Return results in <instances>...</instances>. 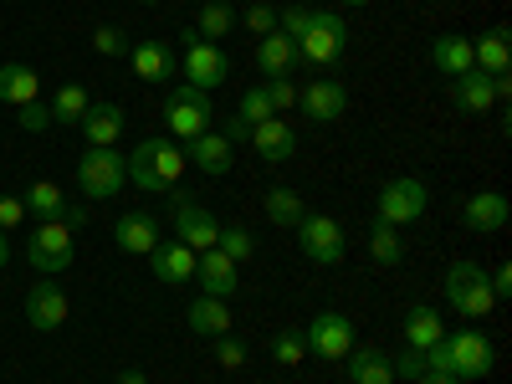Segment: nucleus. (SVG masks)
I'll return each instance as SVG.
<instances>
[{
    "instance_id": "obj_3",
    "label": "nucleus",
    "mask_w": 512,
    "mask_h": 384,
    "mask_svg": "<svg viewBox=\"0 0 512 384\" xmlns=\"http://www.w3.org/2000/svg\"><path fill=\"white\" fill-rule=\"evenodd\" d=\"M292 41H297V62L333 67L338 57L349 52V21L338 16V11H308L303 31H297Z\"/></svg>"
},
{
    "instance_id": "obj_1",
    "label": "nucleus",
    "mask_w": 512,
    "mask_h": 384,
    "mask_svg": "<svg viewBox=\"0 0 512 384\" xmlns=\"http://www.w3.org/2000/svg\"><path fill=\"white\" fill-rule=\"evenodd\" d=\"M123 169L144 195H175L180 175H185V149L175 139H144L134 154H123Z\"/></svg>"
},
{
    "instance_id": "obj_36",
    "label": "nucleus",
    "mask_w": 512,
    "mask_h": 384,
    "mask_svg": "<svg viewBox=\"0 0 512 384\" xmlns=\"http://www.w3.org/2000/svg\"><path fill=\"white\" fill-rule=\"evenodd\" d=\"M272 359L282 364V369H297L308 359V344H303V328H277L272 333Z\"/></svg>"
},
{
    "instance_id": "obj_37",
    "label": "nucleus",
    "mask_w": 512,
    "mask_h": 384,
    "mask_svg": "<svg viewBox=\"0 0 512 384\" xmlns=\"http://www.w3.org/2000/svg\"><path fill=\"white\" fill-rule=\"evenodd\" d=\"M216 251H226L231 262L241 267L246 256H256V236H251L246 226H236V221H231V226H221V236H216Z\"/></svg>"
},
{
    "instance_id": "obj_16",
    "label": "nucleus",
    "mask_w": 512,
    "mask_h": 384,
    "mask_svg": "<svg viewBox=\"0 0 512 384\" xmlns=\"http://www.w3.org/2000/svg\"><path fill=\"white\" fill-rule=\"evenodd\" d=\"M507 216H512V205H507V195H502V190L466 195V205H461V221H466V231H477V236L502 231V226H507Z\"/></svg>"
},
{
    "instance_id": "obj_44",
    "label": "nucleus",
    "mask_w": 512,
    "mask_h": 384,
    "mask_svg": "<svg viewBox=\"0 0 512 384\" xmlns=\"http://www.w3.org/2000/svg\"><path fill=\"white\" fill-rule=\"evenodd\" d=\"M21 221H26V205H21V195H0V231L11 236Z\"/></svg>"
},
{
    "instance_id": "obj_6",
    "label": "nucleus",
    "mask_w": 512,
    "mask_h": 384,
    "mask_svg": "<svg viewBox=\"0 0 512 384\" xmlns=\"http://www.w3.org/2000/svg\"><path fill=\"white\" fill-rule=\"evenodd\" d=\"M292 231H297V246H303L308 262H318V267H338V262H344V251H349L344 226H338L333 216H323V210H318V216L308 210V216L297 221Z\"/></svg>"
},
{
    "instance_id": "obj_9",
    "label": "nucleus",
    "mask_w": 512,
    "mask_h": 384,
    "mask_svg": "<svg viewBox=\"0 0 512 384\" xmlns=\"http://www.w3.org/2000/svg\"><path fill=\"white\" fill-rule=\"evenodd\" d=\"M26 256L41 277H62L72 267V226L67 221H41L26 241Z\"/></svg>"
},
{
    "instance_id": "obj_5",
    "label": "nucleus",
    "mask_w": 512,
    "mask_h": 384,
    "mask_svg": "<svg viewBox=\"0 0 512 384\" xmlns=\"http://www.w3.org/2000/svg\"><path fill=\"white\" fill-rule=\"evenodd\" d=\"M210 123H216V108H210V93H200V88H175L164 98V128L175 139H195V134H210Z\"/></svg>"
},
{
    "instance_id": "obj_35",
    "label": "nucleus",
    "mask_w": 512,
    "mask_h": 384,
    "mask_svg": "<svg viewBox=\"0 0 512 384\" xmlns=\"http://www.w3.org/2000/svg\"><path fill=\"white\" fill-rule=\"evenodd\" d=\"M88 103H93V98H88V88H77V82H67V88H57V98H52L47 108H52V123H67V128H72V123H82Z\"/></svg>"
},
{
    "instance_id": "obj_22",
    "label": "nucleus",
    "mask_w": 512,
    "mask_h": 384,
    "mask_svg": "<svg viewBox=\"0 0 512 384\" xmlns=\"http://www.w3.org/2000/svg\"><path fill=\"white\" fill-rule=\"evenodd\" d=\"M77 128H82V139H88V149H113L118 134H123V108L118 103H88Z\"/></svg>"
},
{
    "instance_id": "obj_8",
    "label": "nucleus",
    "mask_w": 512,
    "mask_h": 384,
    "mask_svg": "<svg viewBox=\"0 0 512 384\" xmlns=\"http://www.w3.org/2000/svg\"><path fill=\"white\" fill-rule=\"evenodd\" d=\"M180 72L190 88L210 93V88H221V82L231 77V57L216 47V41H200L195 31H185V57H180Z\"/></svg>"
},
{
    "instance_id": "obj_38",
    "label": "nucleus",
    "mask_w": 512,
    "mask_h": 384,
    "mask_svg": "<svg viewBox=\"0 0 512 384\" xmlns=\"http://www.w3.org/2000/svg\"><path fill=\"white\" fill-rule=\"evenodd\" d=\"M93 52L98 57H128V52H134V41L123 36V26H98L93 31Z\"/></svg>"
},
{
    "instance_id": "obj_2",
    "label": "nucleus",
    "mask_w": 512,
    "mask_h": 384,
    "mask_svg": "<svg viewBox=\"0 0 512 384\" xmlns=\"http://www.w3.org/2000/svg\"><path fill=\"white\" fill-rule=\"evenodd\" d=\"M492 344L477 333V328H456V333H441L431 349H425V369H441L451 379H482L492 374Z\"/></svg>"
},
{
    "instance_id": "obj_4",
    "label": "nucleus",
    "mask_w": 512,
    "mask_h": 384,
    "mask_svg": "<svg viewBox=\"0 0 512 384\" xmlns=\"http://www.w3.org/2000/svg\"><path fill=\"white\" fill-rule=\"evenodd\" d=\"M446 303L461 313V318H487L497 308V297H492V282L477 262H451L446 267Z\"/></svg>"
},
{
    "instance_id": "obj_39",
    "label": "nucleus",
    "mask_w": 512,
    "mask_h": 384,
    "mask_svg": "<svg viewBox=\"0 0 512 384\" xmlns=\"http://www.w3.org/2000/svg\"><path fill=\"white\" fill-rule=\"evenodd\" d=\"M241 26L256 31V36H272L277 31V11H272V0H251V6L241 11Z\"/></svg>"
},
{
    "instance_id": "obj_40",
    "label": "nucleus",
    "mask_w": 512,
    "mask_h": 384,
    "mask_svg": "<svg viewBox=\"0 0 512 384\" xmlns=\"http://www.w3.org/2000/svg\"><path fill=\"white\" fill-rule=\"evenodd\" d=\"M262 93H267L272 113H287V108H297V82H292V77H267V82H262Z\"/></svg>"
},
{
    "instance_id": "obj_14",
    "label": "nucleus",
    "mask_w": 512,
    "mask_h": 384,
    "mask_svg": "<svg viewBox=\"0 0 512 384\" xmlns=\"http://www.w3.org/2000/svg\"><path fill=\"white\" fill-rule=\"evenodd\" d=\"M216 236H221V221L210 216L205 205L175 195V241H185L190 251H210V246H216Z\"/></svg>"
},
{
    "instance_id": "obj_32",
    "label": "nucleus",
    "mask_w": 512,
    "mask_h": 384,
    "mask_svg": "<svg viewBox=\"0 0 512 384\" xmlns=\"http://www.w3.org/2000/svg\"><path fill=\"white\" fill-rule=\"evenodd\" d=\"M441 333H446V328H441V313H436V308H425V303H420V308L405 313V344H410L415 354H425Z\"/></svg>"
},
{
    "instance_id": "obj_43",
    "label": "nucleus",
    "mask_w": 512,
    "mask_h": 384,
    "mask_svg": "<svg viewBox=\"0 0 512 384\" xmlns=\"http://www.w3.org/2000/svg\"><path fill=\"white\" fill-rule=\"evenodd\" d=\"M16 123L26 128V134H41V128H52V108H47V103H26V108L16 113Z\"/></svg>"
},
{
    "instance_id": "obj_29",
    "label": "nucleus",
    "mask_w": 512,
    "mask_h": 384,
    "mask_svg": "<svg viewBox=\"0 0 512 384\" xmlns=\"http://www.w3.org/2000/svg\"><path fill=\"white\" fill-rule=\"evenodd\" d=\"M190 31H195L200 41H216V47H221V41L236 31V6H231V0H205Z\"/></svg>"
},
{
    "instance_id": "obj_41",
    "label": "nucleus",
    "mask_w": 512,
    "mask_h": 384,
    "mask_svg": "<svg viewBox=\"0 0 512 384\" xmlns=\"http://www.w3.org/2000/svg\"><path fill=\"white\" fill-rule=\"evenodd\" d=\"M236 113H241V118H246L251 128H256V123H267V118H277L262 88H246V93H241V103H236Z\"/></svg>"
},
{
    "instance_id": "obj_49",
    "label": "nucleus",
    "mask_w": 512,
    "mask_h": 384,
    "mask_svg": "<svg viewBox=\"0 0 512 384\" xmlns=\"http://www.w3.org/2000/svg\"><path fill=\"white\" fill-rule=\"evenodd\" d=\"M420 384H461V379H451V374H441V369H425Z\"/></svg>"
},
{
    "instance_id": "obj_12",
    "label": "nucleus",
    "mask_w": 512,
    "mask_h": 384,
    "mask_svg": "<svg viewBox=\"0 0 512 384\" xmlns=\"http://www.w3.org/2000/svg\"><path fill=\"white\" fill-rule=\"evenodd\" d=\"M21 205L31 210L36 221H67L72 231H82V226H88V210H77V205L62 195V185H52V180H36V185L21 195Z\"/></svg>"
},
{
    "instance_id": "obj_51",
    "label": "nucleus",
    "mask_w": 512,
    "mask_h": 384,
    "mask_svg": "<svg viewBox=\"0 0 512 384\" xmlns=\"http://www.w3.org/2000/svg\"><path fill=\"white\" fill-rule=\"evenodd\" d=\"M333 6H369V0H333Z\"/></svg>"
},
{
    "instance_id": "obj_7",
    "label": "nucleus",
    "mask_w": 512,
    "mask_h": 384,
    "mask_svg": "<svg viewBox=\"0 0 512 384\" xmlns=\"http://www.w3.org/2000/svg\"><path fill=\"white\" fill-rule=\"evenodd\" d=\"M123 180H128V169H123V154L118 149H88V154H77V190L88 195V200L118 195Z\"/></svg>"
},
{
    "instance_id": "obj_46",
    "label": "nucleus",
    "mask_w": 512,
    "mask_h": 384,
    "mask_svg": "<svg viewBox=\"0 0 512 384\" xmlns=\"http://www.w3.org/2000/svg\"><path fill=\"white\" fill-rule=\"evenodd\" d=\"M216 134H226L231 144H246V139H251V123H246L241 113H226V123L216 128Z\"/></svg>"
},
{
    "instance_id": "obj_48",
    "label": "nucleus",
    "mask_w": 512,
    "mask_h": 384,
    "mask_svg": "<svg viewBox=\"0 0 512 384\" xmlns=\"http://www.w3.org/2000/svg\"><path fill=\"white\" fill-rule=\"evenodd\" d=\"M113 384H149V374H144V369H123Z\"/></svg>"
},
{
    "instance_id": "obj_52",
    "label": "nucleus",
    "mask_w": 512,
    "mask_h": 384,
    "mask_svg": "<svg viewBox=\"0 0 512 384\" xmlns=\"http://www.w3.org/2000/svg\"><path fill=\"white\" fill-rule=\"evenodd\" d=\"M149 6H154V0H149Z\"/></svg>"
},
{
    "instance_id": "obj_31",
    "label": "nucleus",
    "mask_w": 512,
    "mask_h": 384,
    "mask_svg": "<svg viewBox=\"0 0 512 384\" xmlns=\"http://www.w3.org/2000/svg\"><path fill=\"white\" fill-rule=\"evenodd\" d=\"M344 364H349L354 384H395V369H390V354H384V349H359Z\"/></svg>"
},
{
    "instance_id": "obj_28",
    "label": "nucleus",
    "mask_w": 512,
    "mask_h": 384,
    "mask_svg": "<svg viewBox=\"0 0 512 384\" xmlns=\"http://www.w3.org/2000/svg\"><path fill=\"white\" fill-rule=\"evenodd\" d=\"M256 67H262L267 77H287L297 67V41L272 31V36H256Z\"/></svg>"
},
{
    "instance_id": "obj_26",
    "label": "nucleus",
    "mask_w": 512,
    "mask_h": 384,
    "mask_svg": "<svg viewBox=\"0 0 512 384\" xmlns=\"http://www.w3.org/2000/svg\"><path fill=\"white\" fill-rule=\"evenodd\" d=\"M185 323H190V333L195 338H221V333H231V308H226V297H195L190 303V313H185Z\"/></svg>"
},
{
    "instance_id": "obj_42",
    "label": "nucleus",
    "mask_w": 512,
    "mask_h": 384,
    "mask_svg": "<svg viewBox=\"0 0 512 384\" xmlns=\"http://www.w3.org/2000/svg\"><path fill=\"white\" fill-rule=\"evenodd\" d=\"M216 364L221 369H241L246 364V344H241V338H231V333L216 338Z\"/></svg>"
},
{
    "instance_id": "obj_30",
    "label": "nucleus",
    "mask_w": 512,
    "mask_h": 384,
    "mask_svg": "<svg viewBox=\"0 0 512 384\" xmlns=\"http://www.w3.org/2000/svg\"><path fill=\"white\" fill-rule=\"evenodd\" d=\"M431 62H436V72H446V77L472 72V41H466V36H436V41H431Z\"/></svg>"
},
{
    "instance_id": "obj_27",
    "label": "nucleus",
    "mask_w": 512,
    "mask_h": 384,
    "mask_svg": "<svg viewBox=\"0 0 512 384\" xmlns=\"http://www.w3.org/2000/svg\"><path fill=\"white\" fill-rule=\"evenodd\" d=\"M36 93H41V72L36 67H26V62L0 67V103L6 108H26V103H36Z\"/></svg>"
},
{
    "instance_id": "obj_18",
    "label": "nucleus",
    "mask_w": 512,
    "mask_h": 384,
    "mask_svg": "<svg viewBox=\"0 0 512 384\" xmlns=\"http://www.w3.org/2000/svg\"><path fill=\"white\" fill-rule=\"evenodd\" d=\"M159 241L164 236H159V221L149 216V210H128V216H118V226H113V246L128 251V256H149Z\"/></svg>"
},
{
    "instance_id": "obj_25",
    "label": "nucleus",
    "mask_w": 512,
    "mask_h": 384,
    "mask_svg": "<svg viewBox=\"0 0 512 384\" xmlns=\"http://www.w3.org/2000/svg\"><path fill=\"white\" fill-rule=\"evenodd\" d=\"M251 144H256V154H262L267 164H287L297 154V134H292V123H282V118L256 123L251 128Z\"/></svg>"
},
{
    "instance_id": "obj_23",
    "label": "nucleus",
    "mask_w": 512,
    "mask_h": 384,
    "mask_svg": "<svg viewBox=\"0 0 512 384\" xmlns=\"http://www.w3.org/2000/svg\"><path fill=\"white\" fill-rule=\"evenodd\" d=\"M128 62H134V77L154 82V88H159V82H169V77L180 72V57L169 52L164 41H139V47L128 52Z\"/></svg>"
},
{
    "instance_id": "obj_10",
    "label": "nucleus",
    "mask_w": 512,
    "mask_h": 384,
    "mask_svg": "<svg viewBox=\"0 0 512 384\" xmlns=\"http://www.w3.org/2000/svg\"><path fill=\"white\" fill-rule=\"evenodd\" d=\"M425 205H431V190H425V180L415 175H400L379 190V221H390V226H410L425 216Z\"/></svg>"
},
{
    "instance_id": "obj_17",
    "label": "nucleus",
    "mask_w": 512,
    "mask_h": 384,
    "mask_svg": "<svg viewBox=\"0 0 512 384\" xmlns=\"http://www.w3.org/2000/svg\"><path fill=\"white\" fill-rule=\"evenodd\" d=\"M185 164H195L200 175H226V169L236 164V144L210 128V134H195V139L185 144Z\"/></svg>"
},
{
    "instance_id": "obj_34",
    "label": "nucleus",
    "mask_w": 512,
    "mask_h": 384,
    "mask_svg": "<svg viewBox=\"0 0 512 384\" xmlns=\"http://www.w3.org/2000/svg\"><path fill=\"white\" fill-rule=\"evenodd\" d=\"M308 216V205H303V195H297V190H287V185H272L267 190V221L272 226H297V221H303Z\"/></svg>"
},
{
    "instance_id": "obj_45",
    "label": "nucleus",
    "mask_w": 512,
    "mask_h": 384,
    "mask_svg": "<svg viewBox=\"0 0 512 384\" xmlns=\"http://www.w3.org/2000/svg\"><path fill=\"white\" fill-rule=\"evenodd\" d=\"M390 369H395V379H420V374H425V354L405 349L400 359H390Z\"/></svg>"
},
{
    "instance_id": "obj_33",
    "label": "nucleus",
    "mask_w": 512,
    "mask_h": 384,
    "mask_svg": "<svg viewBox=\"0 0 512 384\" xmlns=\"http://www.w3.org/2000/svg\"><path fill=\"white\" fill-rule=\"evenodd\" d=\"M369 256H374L379 267H400V262H405V236H400V226L374 221V226H369Z\"/></svg>"
},
{
    "instance_id": "obj_50",
    "label": "nucleus",
    "mask_w": 512,
    "mask_h": 384,
    "mask_svg": "<svg viewBox=\"0 0 512 384\" xmlns=\"http://www.w3.org/2000/svg\"><path fill=\"white\" fill-rule=\"evenodd\" d=\"M6 262H11V236L0 231V272H6Z\"/></svg>"
},
{
    "instance_id": "obj_15",
    "label": "nucleus",
    "mask_w": 512,
    "mask_h": 384,
    "mask_svg": "<svg viewBox=\"0 0 512 384\" xmlns=\"http://www.w3.org/2000/svg\"><path fill=\"white\" fill-rule=\"evenodd\" d=\"M297 108H303L313 123H333V118L349 113V88L333 82V77H318V82H308V88H297Z\"/></svg>"
},
{
    "instance_id": "obj_19",
    "label": "nucleus",
    "mask_w": 512,
    "mask_h": 384,
    "mask_svg": "<svg viewBox=\"0 0 512 384\" xmlns=\"http://www.w3.org/2000/svg\"><path fill=\"white\" fill-rule=\"evenodd\" d=\"M451 103L461 108V113H492L502 98H497V77H487V72H461V77H451Z\"/></svg>"
},
{
    "instance_id": "obj_21",
    "label": "nucleus",
    "mask_w": 512,
    "mask_h": 384,
    "mask_svg": "<svg viewBox=\"0 0 512 384\" xmlns=\"http://www.w3.org/2000/svg\"><path fill=\"white\" fill-rule=\"evenodd\" d=\"M149 256H154V277H159V282H169V287H180V282H190V277H195V256H200V251H190L185 241L169 236V241H159Z\"/></svg>"
},
{
    "instance_id": "obj_13",
    "label": "nucleus",
    "mask_w": 512,
    "mask_h": 384,
    "mask_svg": "<svg viewBox=\"0 0 512 384\" xmlns=\"http://www.w3.org/2000/svg\"><path fill=\"white\" fill-rule=\"evenodd\" d=\"M67 313H72V303H67V292H62L52 277L31 282V292H26V318H31L36 333H57V328L67 323Z\"/></svg>"
},
{
    "instance_id": "obj_53",
    "label": "nucleus",
    "mask_w": 512,
    "mask_h": 384,
    "mask_svg": "<svg viewBox=\"0 0 512 384\" xmlns=\"http://www.w3.org/2000/svg\"><path fill=\"white\" fill-rule=\"evenodd\" d=\"M246 6H251V0H246Z\"/></svg>"
},
{
    "instance_id": "obj_24",
    "label": "nucleus",
    "mask_w": 512,
    "mask_h": 384,
    "mask_svg": "<svg viewBox=\"0 0 512 384\" xmlns=\"http://www.w3.org/2000/svg\"><path fill=\"white\" fill-rule=\"evenodd\" d=\"M472 67L487 72V77H502L512 67V36H507V26H492V31H482L472 41Z\"/></svg>"
},
{
    "instance_id": "obj_47",
    "label": "nucleus",
    "mask_w": 512,
    "mask_h": 384,
    "mask_svg": "<svg viewBox=\"0 0 512 384\" xmlns=\"http://www.w3.org/2000/svg\"><path fill=\"white\" fill-rule=\"evenodd\" d=\"M487 282H492V297H497V303H502V297H507V292H512V267H507V262H502V267H497V272H487Z\"/></svg>"
},
{
    "instance_id": "obj_11",
    "label": "nucleus",
    "mask_w": 512,
    "mask_h": 384,
    "mask_svg": "<svg viewBox=\"0 0 512 384\" xmlns=\"http://www.w3.org/2000/svg\"><path fill=\"white\" fill-rule=\"evenodd\" d=\"M303 344H308V354H318V359H349V354H354V323H349L344 313L323 308V313L303 328Z\"/></svg>"
},
{
    "instance_id": "obj_20",
    "label": "nucleus",
    "mask_w": 512,
    "mask_h": 384,
    "mask_svg": "<svg viewBox=\"0 0 512 384\" xmlns=\"http://www.w3.org/2000/svg\"><path fill=\"white\" fill-rule=\"evenodd\" d=\"M195 282H200V292H205V297H231V292L241 287L236 262H231L226 251H216V246L195 256Z\"/></svg>"
}]
</instances>
